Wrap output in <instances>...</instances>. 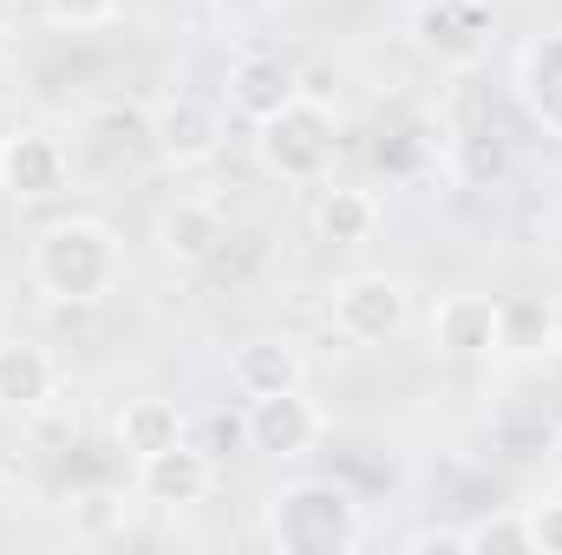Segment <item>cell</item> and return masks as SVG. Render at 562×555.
I'll return each mask as SVG.
<instances>
[{"label":"cell","mask_w":562,"mask_h":555,"mask_svg":"<svg viewBox=\"0 0 562 555\" xmlns=\"http://www.w3.org/2000/svg\"><path fill=\"white\" fill-rule=\"evenodd\" d=\"M517 92H524L530 118H537L550 138H562V26L524 46V59H517Z\"/></svg>","instance_id":"cell-16"},{"label":"cell","mask_w":562,"mask_h":555,"mask_svg":"<svg viewBox=\"0 0 562 555\" xmlns=\"http://www.w3.org/2000/svg\"><path fill=\"white\" fill-rule=\"evenodd\" d=\"M550 347L562 353V287L550 294Z\"/></svg>","instance_id":"cell-25"},{"label":"cell","mask_w":562,"mask_h":555,"mask_svg":"<svg viewBox=\"0 0 562 555\" xmlns=\"http://www.w3.org/2000/svg\"><path fill=\"white\" fill-rule=\"evenodd\" d=\"M150 138H157V157L164 163H210L216 150H223V118H216V105H203V99H164V105H150Z\"/></svg>","instance_id":"cell-10"},{"label":"cell","mask_w":562,"mask_h":555,"mask_svg":"<svg viewBox=\"0 0 562 555\" xmlns=\"http://www.w3.org/2000/svg\"><path fill=\"white\" fill-rule=\"evenodd\" d=\"M53 386H59V360L40 340H26V333L0 340V412H40L53 399Z\"/></svg>","instance_id":"cell-12"},{"label":"cell","mask_w":562,"mask_h":555,"mask_svg":"<svg viewBox=\"0 0 562 555\" xmlns=\"http://www.w3.org/2000/svg\"><path fill=\"white\" fill-rule=\"evenodd\" d=\"M125 281V249L112 236V223L99 216H59L33 236V287L59 307H92L105 294H119Z\"/></svg>","instance_id":"cell-1"},{"label":"cell","mask_w":562,"mask_h":555,"mask_svg":"<svg viewBox=\"0 0 562 555\" xmlns=\"http://www.w3.org/2000/svg\"><path fill=\"white\" fill-rule=\"evenodd\" d=\"M223 242H229V223H223V209L203 203V196H177V203L157 216V249H164L170 262H210Z\"/></svg>","instance_id":"cell-15"},{"label":"cell","mask_w":562,"mask_h":555,"mask_svg":"<svg viewBox=\"0 0 562 555\" xmlns=\"http://www.w3.org/2000/svg\"><path fill=\"white\" fill-rule=\"evenodd\" d=\"M413 33L438 66H477L491 53V7L484 0H425L413 13Z\"/></svg>","instance_id":"cell-7"},{"label":"cell","mask_w":562,"mask_h":555,"mask_svg":"<svg viewBox=\"0 0 562 555\" xmlns=\"http://www.w3.org/2000/svg\"><path fill=\"white\" fill-rule=\"evenodd\" d=\"M550 464H557V477H562V424H557V444H550Z\"/></svg>","instance_id":"cell-28"},{"label":"cell","mask_w":562,"mask_h":555,"mask_svg":"<svg viewBox=\"0 0 562 555\" xmlns=\"http://www.w3.org/2000/svg\"><path fill=\"white\" fill-rule=\"evenodd\" d=\"M413 550H419V555H431V550L471 555V530H419V536H413Z\"/></svg>","instance_id":"cell-24"},{"label":"cell","mask_w":562,"mask_h":555,"mask_svg":"<svg viewBox=\"0 0 562 555\" xmlns=\"http://www.w3.org/2000/svg\"><path fill=\"white\" fill-rule=\"evenodd\" d=\"M307 229H314V242H327V249H360V242H373V229H380V196H373V190H353V183H327V190L314 196Z\"/></svg>","instance_id":"cell-14"},{"label":"cell","mask_w":562,"mask_h":555,"mask_svg":"<svg viewBox=\"0 0 562 555\" xmlns=\"http://www.w3.org/2000/svg\"><path fill=\"white\" fill-rule=\"evenodd\" d=\"M269 543L288 555H347L367 543L360 497L334 477H301L269 503Z\"/></svg>","instance_id":"cell-2"},{"label":"cell","mask_w":562,"mask_h":555,"mask_svg":"<svg viewBox=\"0 0 562 555\" xmlns=\"http://www.w3.org/2000/svg\"><path fill=\"white\" fill-rule=\"evenodd\" d=\"M66 177H72V157L53 132H7L0 138V190L13 203H26V209L53 203L66 190Z\"/></svg>","instance_id":"cell-5"},{"label":"cell","mask_w":562,"mask_h":555,"mask_svg":"<svg viewBox=\"0 0 562 555\" xmlns=\"http://www.w3.org/2000/svg\"><path fill=\"white\" fill-rule=\"evenodd\" d=\"M86 150L99 157V170H138L144 157H157L150 112L144 105H99L86 118Z\"/></svg>","instance_id":"cell-13"},{"label":"cell","mask_w":562,"mask_h":555,"mask_svg":"<svg viewBox=\"0 0 562 555\" xmlns=\"http://www.w3.org/2000/svg\"><path fill=\"white\" fill-rule=\"evenodd\" d=\"M497 314H504L497 340H504L510 353H537V347L550 340V307H543V301H497Z\"/></svg>","instance_id":"cell-21"},{"label":"cell","mask_w":562,"mask_h":555,"mask_svg":"<svg viewBox=\"0 0 562 555\" xmlns=\"http://www.w3.org/2000/svg\"><path fill=\"white\" fill-rule=\"evenodd\" d=\"M471 555H537V543H530V517H524V510H504V517L471 523Z\"/></svg>","instance_id":"cell-20"},{"label":"cell","mask_w":562,"mask_h":555,"mask_svg":"<svg viewBox=\"0 0 562 555\" xmlns=\"http://www.w3.org/2000/svg\"><path fill=\"white\" fill-rule=\"evenodd\" d=\"M294 92H301V72H294L281 53H243V59L229 66V105H236L249 125L276 118Z\"/></svg>","instance_id":"cell-11"},{"label":"cell","mask_w":562,"mask_h":555,"mask_svg":"<svg viewBox=\"0 0 562 555\" xmlns=\"http://www.w3.org/2000/svg\"><path fill=\"white\" fill-rule=\"evenodd\" d=\"M112 438H119V451L138 464L150 451H164V444H177V438H190V424L177 412V399H157V393H144V399H125L119 418H112Z\"/></svg>","instance_id":"cell-18"},{"label":"cell","mask_w":562,"mask_h":555,"mask_svg":"<svg viewBox=\"0 0 562 555\" xmlns=\"http://www.w3.org/2000/svg\"><path fill=\"white\" fill-rule=\"evenodd\" d=\"M524 517H530V543H537L543 555H562V497H543V503H530Z\"/></svg>","instance_id":"cell-23"},{"label":"cell","mask_w":562,"mask_h":555,"mask_svg":"<svg viewBox=\"0 0 562 555\" xmlns=\"http://www.w3.org/2000/svg\"><path fill=\"white\" fill-rule=\"evenodd\" d=\"M229 386L243 399H269V393L301 386V347L294 340H243L229 360Z\"/></svg>","instance_id":"cell-17"},{"label":"cell","mask_w":562,"mask_h":555,"mask_svg":"<svg viewBox=\"0 0 562 555\" xmlns=\"http://www.w3.org/2000/svg\"><path fill=\"white\" fill-rule=\"evenodd\" d=\"M13 33V0H0V39Z\"/></svg>","instance_id":"cell-27"},{"label":"cell","mask_w":562,"mask_h":555,"mask_svg":"<svg viewBox=\"0 0 562 555\" xmlns=\"http://www.w3.org/2000/svg\"><path fill=\"white\" fill-rule=\"evenodd\" d=\"M243 431H249V451H262V457H307L321 444V406L301 386H288L269 399H249Z\"/></svg>","instance_id":"cell-8"},{"label":"cell","mask_w":562,"mask_h":555,"mask_svg":"<svg viewBox=\"0 0 562 555\" xmlns=\"http://www.w3.org/2000/svg\"><path fill=\"white\" fill-rule=\"evenodd\" d=\"M256 150L281 183H327V170L340 157V118H334L327 99L294 92L276 118L256 125Z\"/></svg>","instance_id":"cell-3"},{"label":"cell","mask_w":562,"mask_h":555,"mask_svg":"<svg viewBox=\"0 0 562 555\" xmlns=\"http://www.w3.org/2000/svg\"><path fill=\"white\" fill-rule=\"evenodd\" d=\"M327 320L347 347H386L413 327V294L400 275H347L327 301Z\"/></svg>","instance_id":"cell-4"},{"label":"cell","mask_w":562,"mask_h":555,"mask_svg":"<svg viewBox=\"0 0 562 555\" xmlns=\"http://www.w3.org/2000/svg\"><path fill=\"white\" fill-rule=\"evenodd\" d=\"M53 26H72V33H92V26H112L125 13V0H40Z\"/></svg>","instance_id":"cell-22"},{"label":"cell","mask_w":562,"mask_h":555,"mask_svg":"<svg viewBox=\"0 0 562 555\" xmlns=\"http://www.w3.org/2000/svg\"><path fill=\"white\" fill-rule=\"evenodd\" d=\"M451 157H458V177L464 183H497L504 170H510V144L497 138V132H464V138L451 144Z\"/></svg>","instance_id":"cell-19"},{"label":"cell","mask_w":562,"mask_h":555,"mask_svg":"<svg viewBox=\"0 0 562 555\" xmlns=\"http://www.w3.org/2000/svg\"><path fill=\"white\" fill-rule=\"evenodd\" d=\"M216 490V457L196 444V438H177L164 451L138 457V497L157 510H190Z\"/></svg>","instance_id":"cell-6"},{"label":"cell","mask_w":562,"mask_h":555,"mask_svg":"<svg viewBox=\"0 0 562 555\" xmlns=\"http://www.w3.org/2000/svg\"><path fill=\"white\" fill-rule=\"evenodd\" d=\"M216 7H223V13H262L269 0H216Z\"/></svg>","instance_id":"cell-26"},{"label":"cell","mask_w":562,"mask_h":555,"mask_svg":"<svg viewBox=\"0 0 562 555\" xmlns=\"http://www.w3.org/2000/svg\"><path fill=\"white\" fill-rule=\"evenodd\" d=\"M497 327H504L497 294L458 287V294H445V301L431 307V347H438L445 360H491V353H504Z\"/></svg>","instance_id":"cell-9"}]
</instances>
